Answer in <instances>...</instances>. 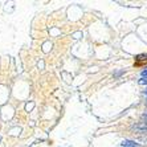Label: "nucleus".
I'll return each instance as SVG.
<instances>
[{
	"instance_id": "nucleus-6",
	"label": "nucleus",
	"mask_w": 147,
	"mask_h": 147,
	"mask_svg": "<svg viewBox=\"0 0 147 147\" xmlns=\"http://www.w3.org/2000/svg\"><path fill=\"white\" fill-rule=\"evenodd\" d=\"M146 96H147V90H146Z\"/></svg>"
},
{
	"instance_id": "nucleus-7",
	"label": "nucleus",
	"mask_w": 147,
	"mask_h": 147,
	"mask_svg": "<svg viewBox=\"0 0 147 147\" xmlns=\"http://www.w3.org/2000/svg\"><path fill=\"white\" fill-rule=\"evenodd\" d=\"M146 117H147V115H146Z\"/></svg>"
},
{
	"instance_id": "nucleus-1",
	"label": "nucleus",
	"mask_w": 147,
	"mask_h": 147,
	"mask_svg": "<svg viewBox=\"0 0 147 147\" xmlns=\"http://www.w3.org/2000/svg\"><path fill=\"white\" fill-rule=\"evenodd\" d=\"M143 62H147V53L144 55H139L135 58V65H142Z\"/></svg>"
},
{
	"instance_id": "nucleus-3",
	"label": "nucleus",
	"mask_w": 147,
	"mask_h": 147,
	"mask_svg": "<svg viewBox=\"0 0 147 147\" xmlns=\"http://www.w3.org/2000/svg\"><path fill=\"white\" fill-rule=\"evenodd\" d=\"M33 106H34V103H28L27 106H25V109H27V111H29V110H31Z\"/></svg>"
},
{
	"instance_id": "nucleus-5",
	"label": "nucleus",
	"mask_w": 147,
	"mask_h": 147,
	"mask_svg": "<svg viewBox=\"0 0 147 147\" xmlns=\"http://www.w3.org/2000/svg\"><path fill=\"white\" fill-rule=\"evenodd\" d=\"M142 76H143V77H144V76H146V77H147V69H146V70H143V72H142Z\"/></svg>"
},
{
	"instance_id": "nucleus-4",
	"label": "nucleus",
	"mask_w": 147,
	"mask_h": 147,
	"mask_svg": "<svg viewBox=\"0 0 147 147\" xmlns=\"http://www.w3.org/2000/svg\"><path fill=\"white\" fill-rule=\"evenodd\" d=\"M48 47H49V42H47V44L44 45V52H48V51H49Z\"/></svg>"
},
{
	"instance_id": "nucleus-2",
	"label": "nucleus",
	"mask_w": 147,
	"mask_h": 147,
	"mask_svg": "<svg viewBox=\"0 0 147 147\" xmlns=\"http://www.w3.org/2000/svg\"><path fill=\"white\" fill-rule=\"evenodd\" d=\"M122 147H139V144H137L135 142H133V140H123Z\"/></svg>"
}]
</instances>
